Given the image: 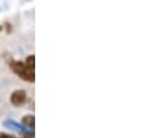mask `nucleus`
<instances>
[{
  "label": "nucleus",
  "instance_id": "nucleus-1",
  "mask_svg": "<svg viewBox=\"0 0 151 138\" xmlns=\"http://www.w3.org/2000/svg\"><path fill=\"white\" fill-rule=\"evenodd\" d=\"M11 68H12V70H13L17 75H19L22 80L28 81V82H34V78H35L34 69L29 68L26 63L14 61V62L11 63Z\"/></svg>",
  "mask_w": 151,
  "mask_h": 138
},
{
  "label": "nucleus",
  "instance_id": "nucleus-2",
  "mask_svg": "<svg viewBox=\"0 0 151 138\" xmlns=\"http://www.w3.org/2000/svg\"><path fill=\"white\" fill-rule=\"evenodd\" d=\"M26 100H27V95L24 90H17L11 95V102L13 105H17V106L22 105L26 102Z\"/></svg>",
  "mask_w": 151,
  "mask_h": 138
},
{
  "label": "nucleus",
  "instance_id": "nucleus-3",
  "mask_svg": "<svg viewBox=\"0 0 151 138\" xmlns=\"http://www.w3.org/2000/svg\"><path fill=\"white\" fill-rule=\"evenodd\" d=\"M34 122H35V118L33 115H28V116H25L22 118V123L24 125L31 128V129H34Z\"/></svg>",
  "mask_w": 151,
  "mask_h": 138
},
{
  "label": "nucleus",
  "instance_id": "nucleus-4",
  "mask_svg": "<svg viewBox=\"0 0 151 138\" xmlns=\"http://www.w3.org/2000/svg\"><path fill=\"white\" fill-rule=\"evenodd\" d=\"M29 68L34 69V63H35V60H34V56L33 55H31V56H28L27 59H26V62H25Z\"/></svg>",
  "mask_w": 151,
  "mask_h": 138
},
{
  "label": "nucleus",
  "instance_id": "nucleus-5",
  "mask_svg": "<svg viewBox=\"0 0 151 138\" xmlns=\"http://www.w3.org/2000/svg\"><path fill=\"white\" fill-rule=\"evenodd\" d=\"M0 138H17V137L11 136V135H7V134H1V135H0Z\"/></svg>",
  "mask_w": 151,
  "mask_h": 138
},
{
  "label": "nucleus",
  "instance_id": "nucleus-6",
  "mask_svg": "<svg viewBox=\"0 0 151 138\" xmlns=\"http://www.w3.org/2000/svg\"><path fill=\"white\" fill-rule=\"evenodd\" d=\"M25 138H34V135H33V134H27V135L25 136Z\"/></svg>",
  "mask_w": 151,
  "mask_h": 138
}]
</instances>
